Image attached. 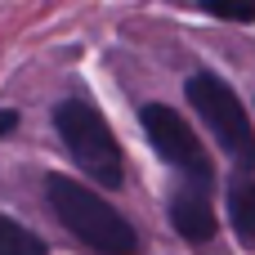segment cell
Wrapping results in <instances>:
<instances>
[{"mask_svg":"<svg viewBox=\"0 0 255 255\" xmlns=\"http://www.w3.org/2000/svg\"><path fill=\"white\" fill-rule=\"evenodd\" d=\"M45 202L58 215V224L76 242H85L90 251H99V255H139V233L130 229V220L112 202H103L94 188H85L81 179L45 175Z\"/></svg>","mask_w":255,"mask_h":255,"instance_id":"cell-1","label":"cell"},{"mask_svg":"<svg viewBox=\"0 0 255 255\" xmlns=\"http://www.w3.org/2000/svg\"><path fill=\"white\" fill-rule=\"evenodd\" d=\"M54 130L67 148V157L99 184V188H121L126 184V157L121 143L108 126V117L81 99H63L54 108Z\"/></svg>","mask_w":255,"mask_h":255,"instance_id":"cell-2","label":"cell"},{"mask_svg":"<svg viewBox=\"0 0 255 255\" xmlns=\"http://www.w3.org/2000/svg\"><path fill=\"white\" fill-rule=\"evenodd\" d=\"M184 94L197 108V117L211 130V139L229 152V161L242 175H255V130H251V117H247L242 99L233 94V85L220 72H193L184 81Z\"/></svg>","mask_w":255,"mask_h":255,"instance_id":"cell-3","label":"cell"},{"mask_svg":"<svg viewBox=\"0 0 255 255\" xmlns=\"http://www.w3.org/2000/svg\"><path fill=\"white\" fill-rule=\"evenodd\" d=\"M139 126H143V134H148V143H152V152L166 161V166H175L184 179H188V188H211L215 184V166H211V157H206V148L197 143V134L188 130V121L175 112V108H166V103H143L139 108Z\"/></svg>","mask_w":255,"mask_h":255,"instance_id":"cell-4","label":"cell"},{"mask_svg":"<svg viewBox=\"0 0 255 255\" xmlns=\"http://www.w3.org/2000/svg\"><path fill=\"white\" fill-rule=\"evenodd\" d=\"M170 224H175V233H179L184 242H193V247L211 242V238H215V211H211L206 193H202V188H179V193L170 197Z\"/></svg>","mask_w":255,"mask_h":255,"instance_id":"cell-5","label":"cell"},{"mask_svg":"<svg viewBox=\"0 0 255 255\" xmlns=\"http://www.w3.org/2000/svg\"><path fill=\"white\" fill-rule=\"evenodd\" d=\"M229 220L242 242H255V175H242L229 184Z\"/></svg>","mask_w":255,"mask_h":255,"instance_id":"cell-6","label":"cell"},{"mask_svg":"<svg viewBox=\"0 0 255 255\" xmlns=\"http://www.w3.org/2000/svg\"><path fill=\"white\" fill-rule=\"evenodd\" d=\"M0 255H49V247L31 229H22L9 215H0Z\"/></svg>","mask_w":255,"mask_h":255,"instance_id":"cell-7","label":"cell"},{"mask_svg":"<svg viewBox=\"0 0 255 255\" xmlns=\"http://www.w3.org/2000/svg\"><path fill=\"white\" fill-rule=\"evenodd\" d=\"M13 130H18V112H13V108H0V139L13 134Z\"/></svg>","mask_w":255,"mask_h":255,"instance_id":"cell-8","label":"cell"}]
</instances>
